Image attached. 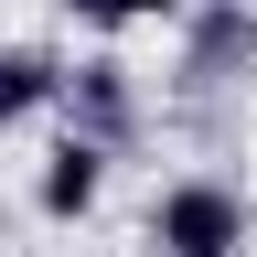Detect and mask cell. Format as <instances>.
I'll return each mask as SVG.
<instances>
[{
  "label": "cell",
  "mask_w": 257,
  "mask_h": 257,
  "mask_svg": "<svg viewBox=\"0 0 257 257\" xmlns=\"http://www.w3.org/2000/svg\"><path fill=\"white\" fill-rule=\"evenodd\" d=\"M54 118H64V128H86V140H107V150H128L150 107H140V75H128L118 54H86V64H64Z\"/></svg>",
  "instance_id": "3"
},
{
  "label": "cell",
  "mask_w": 257,
  "mask_h": 257,
  "mask_svg": "<svg viewBox=\"0 0 257 257\" xmlns=\"http://www.w3.org/2000/svg\"><path fill=\"white\" fill-rule=\"evenodd\" d=\"M182 86H257V11L246 0H182Z\"/></svg>",
  "instance_id": "2"
},
{
  "label": "cell",
  "mask_w": 257,
  "mask_h": 257,
  "mask_svg": "<svg viewBox=\"0 0 257 257\" xmlns=\"http://www.w3.org/2000/svg\"><path fill=\"white\" fill-rule=\"evenodd\" d=\"M150 246L161 257H246L257 246V204L225 172H172L150 193Z\"/></svg>",
  "instance_id": "1"
},
{
  "label": "cell",
  "mask_w": 257,
  "mask_h": 257,
  "mask_svg": "<svg viewBox=\"0 0 257 257\" xmlns=\"http://www.w3.org/2000/svg\"><path fill=\"white\" fill-rule=\"evenodd\" d=\"M0 236H11V214H0Z\"/></svg>",
  "instance_id": "8"
},
{
  "label": "cell",
  "mask_w": 257,
  "mask_h": 257,
  "mask_svg": "<svg viewBox=\"0 0 257 257\" xmlns=\"http://www.w3.org/2000/svg\"><path fill=\"white\" fill-rule=\"evenodd\" d=\"M54 86H64V54L54 43H0V128L54 118Z\"/></svg>",
  "instance_id": "5"
},
{
  "label": "cell",
  "mask_w": 257,
  "mask_h": 257,
  "mask_svg": "<svg viewBox=\"0 0 257 257\" xmlns=\"http://www.w3.org/2000/svg\"><path fill=\"white\" fill-rule=\"evenodd\" d=\"M140 257H161V246H140Z\"/></svg>",
  "instance_id": "9"
},
{
  "label": "cell",
  "mask_w": 257,
  "mask_h": 257,
  "mask_svg": "<svg viewBox=\"0 0 257 257\" xmlns=\"http://www.w3.org/2000/svg\"><path fill=\"white\" fill-rule=\"evenodd\" d=\"M107 140H86V128H64V140L43 150V172H32V214L43 225H86L96 204H107Z\"/></svg>",
  "instance_id": "4"
},
{
  "label": "cell",
  "mask_w": 257,
  "mask_h": 257,
  "mask_svg": "<svg viewBox=\"0 0 257 257\" xmlns=\"http://www.w3.org/2000/svg\"><path fill=\"white\" fill-rule=\"evenodd\" d=\"M64 22H86V32H118V0H64Z\"/></svg>",
  "instance_id": "6"
},
{
  "label": "cell",
  "mask_w": 257,
  "mask_h": 257,
  "mask_svg": "<svg viewBox=\"0 0 257 257\" xmlns=\"http://www.w3.org/2000/svg\"><path fill=\"white\" fill-rule=\"evenodd\" d=\"M172 11H182V0H118V32L128 22H172Z\"/></svg>",
  "instance_id": "7"
}]
</instances>
